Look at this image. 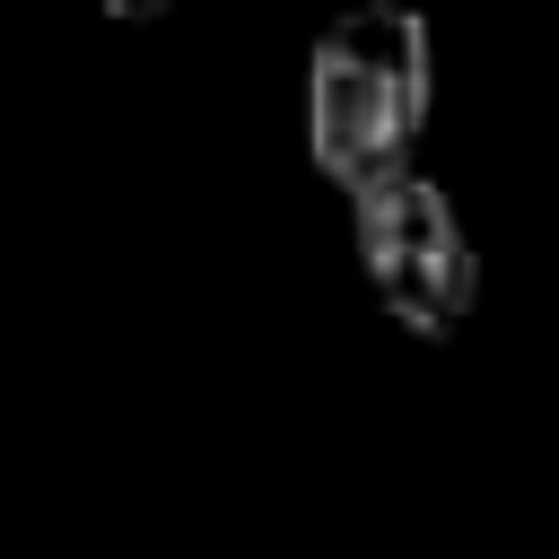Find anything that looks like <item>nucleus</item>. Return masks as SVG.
Listing matches in <instances>:
<instances>
[{
    "mask_svg": "<svg viewBox=\"0 0 559 559\" xmlns=\"http://www.w3.org/2000/svg\"><path fill=\"white\" fill-rule=\"evenodd\" d=\"M349 253H358L376 306L402 332H419V341H445L472 314V297H480L472 227H463L454 192L437 175H419V166L349 201Z\"/></svg>",
    "mask_w": 559,
    "mask_h": 559,
    "instance_id": "2",
    "label": "nucleus"
},
{
    "mask_svg": "<svg viewBox=\"0 0 559 559\" xmlns=\"http://www.w3.org/2000/svg\"><path fill=\"white\" fill-rule=\"evenodd\" d=\"M96 9H105V17H157L166 0H96Z\"/></svg>",
    "mask_w": 559,
    "mask_h": 559,
    "instance_id": "3",
    "label": "nucleus"
},
{
    "mask_svg": "<svg viewBox=\"0 0 559 559\" xmlns=\"http://www.w3.org/2000/svg\"><path fill=\"white\" fill-rule=\"evenodd\" d=\"M437 114V35L419 0H349L306 52V157L349 201L411 175Z\"/></svg>",
    "mask_w": 559,
    "mask_h": 559,
    "instance_id": "1",
    "label": "nucleus"
}]
</instances>
